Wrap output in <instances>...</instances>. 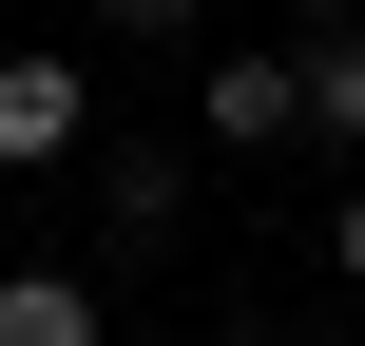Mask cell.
<instances>
[{
	"label": "cell",
	"mask_w": 365,
	"mask_h": 346,
	"mask_svg": "<svg viewBox=\"0 0 365 346\" xmlns=\"http://www.w3.org/2000/svg\"><path fill=\"white\" fill-rule=\"evenodd\" d=\"M289 19H308V39H327V19H365V0H289Z\"/></svg>",
	"instance_id": "obj_8"
},
{
	"label": "cell",
	"mask_w": 365,
	"mask_h": 346,
	"mask_svg": "<svg viewBox=\"0 0 365 346\" xmlns=\"http://www.w3.org/2000/svg\"><path fill=\"white\" fill-rule=\"evenodd\" d=\"M231 346H269V327H231Z\"/></svg>",
	"instance_id": "obj_9"
},
{
	"label": "cell",
	"mask_w": 365,
	"mask_h": 346,
	"mask_svg": "<svg viewBox=\"0 0 365 346\" xmlns=\"http://www.w3.org/2000/svg\"><path fill=\"white\" fill-rule=\"evenodd\" d=\"M192 116H212V154H289L308 135V58H212Z\"/></svg>",
	"instance_id": "obj_2"
},
{
	"label": "cell",
	"mask_w": 365,
	"mask_h": 346,
	"mask_svg": "<svg viewBox=\"0 0 365 346\" xmlns=\"http://www.w3.org/2000/svg\"><path fill=\"white\" fill-rule=\"evenodd\" d=\"M0 346H115L96 270H0Z\"/></svg>",
	"instance_id": "obj_4"
},
{
	"label": "cell",
	"mask_w": 365,
	"mask_h": 346,
	"mask_svg": "<svg viewBox=\"0 0 365 346\" xmlns=\"http://www.w3.org/2000/svg\"><path fill=\"white\" fill-rule=\"evenodd\" d=\"M308 135H327V154H365V19H327V39H308Z\"/></svg>",
	"instance_id": "obj_5"
},
{
	"label": "cell",
	"mask_w": 365,
	"mask_h": 346,
	"mask_svg": "<svg viewBox=\"0 0 365 346\" xmlns=\"http://www.w3.org/2000/svg\"><path fill=\"white\" fill-rule=\"evenodd\" d=\"M173 212H192V173L115 135V154H96V231H115V250H173Z\"/></svg>",
	"instance_id": "obj_3"
},
{
	"label": "cell",
	"mask_w": 365,
	"mask_h": 346,
	"mask_svg": "<svg viewBox=\"0 0 365 346\" xmlns=\"http://www.w3.org/2000/svg\"><path fill=\"white\" fill-rule=\"evenodd\" d=\"M192 19H212V0H115V39H192Z\"/></svg>",
	"instance_id": "obj_6"
},
{
	"label": "cell",
	"mask_w": 365,
	"mask_h": 346,
	"mask_svg": "<svg viewBox=\"0 0 365 346\" xmlns=\"http://www.w3.org/2000/svg\"><path fill=\"white\" fill-rule=\"evenodd\" d=\"M58 154H96V77L58 39H19L0 58V173H58Z\"/></svg>",
	"instance_id": "obj_1"
},
{
	"label": "cell",
	"mask_w": 365,
	"mask_h": 346,
	"mask_svg": "<svg viewBox=\"0 0 365 346\" xmlns=\"http://www.w3.org/2000/svg\"><path fill=\"white\" fill-rule=\"evenodd\" d=\"M327 270H346V289H365V173H346V212H327Z\"/></svg>",
	"instance_id": "obj_7"
}]
</instances>
